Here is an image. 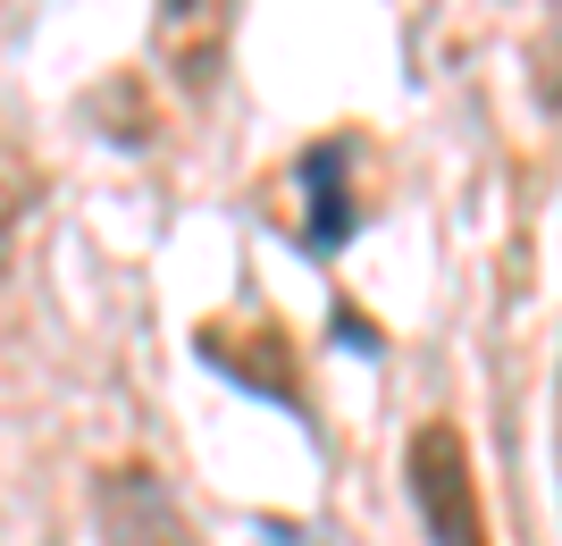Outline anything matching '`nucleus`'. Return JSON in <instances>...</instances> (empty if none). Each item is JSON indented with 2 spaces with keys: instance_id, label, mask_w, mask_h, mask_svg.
I'll return each instance as SVG.
<instances>
[{
  "instance_id": "nucleus-1",
  "label": "nucleus",
  "mask_w": 562,
  "mask_h": 546,
  "mask_svg": "<svg viewBox=\"0 0 562 546\" xmlns=\"http://www.w3.org/2000/svg\"><path fill=\"white\" fill-rule=\"evenodd\" d=\"M403 479H412V504H420V522H428V546H487L479 479H470V454H462V428L453 421H420L412 428Z\"/></svg>"
},
{
  "instance_id": "nucleus-2",
  "label": "nucleus",
  "mask_w": 562,
  "mask_h": 546,
  "mask_svg": "<svg viewBox=\"0 0 562 546\" xmlns=\"http://www.w3.org/2000/svg\"><path fill=\"white\" fill-rule=\"evenodd\" d=\"M235 9H244V0H160V9H151V51H160V68H168L177 93L202 101L218 76H227Z\"/></svg>"
},
{
  "instance_id": "nucleus-3",
  "label": "nucleus",
  "mask_w": 562,
  "mask_h": 546,
  "mask_svg": "<svg viewBox=\"0 0 562 546\" xmlns=\"http://www.w3.org/2000/svg\"><path fill=\"white\" fill-rule=\"evenodd\" d=\"M93 513H101V538H110V546H202L193 522H186V504L168 497V479L151 471V463H117V471H101Z\"/></svg>"
},
{
  "instance_id": "nucleus-4",
  "label": "nucleus",
  "mask_w": 562,
  "mask_h": 546,
  "mask_svg": "<svg viewBox=\"0 0 562 546\" xmlns=\"http://www.w3.org/2000/svg\"><path fill=\"white\" fill-rule=\"evenodd\" d=\"M193 345H202V361H218L227 379L269 387L278 404H303V370H294V354H285L278 320H252V328H227V320H211V328L193 336Z\"/></svg>"
},
{
  "instance_id": "nucleus-5",
  "label": "nucleus",
  "mask_w": 562,
  "mask_h": 546,
  "mask_svg": "<svg viewBox=\"0 0 562 546\" xmlns=\"http://www.w3.org/2000/svg\"><path fill=\"white\" fill-rule=\"evenodd\" d=\"M345 168H352V135H328V143H311L303 160H294V186H303V244L311 253H336V244L352 236V186H345Z\"/></svg>"
},
{
  "instance_id": "nucleus-6",
  "label": "nucleus",
  "mask_w": 562,
  "mask_h": 546,
  "mask_svg": "<svg viewBox=\"0 0 562 546\" xmlns=\"http://www.w3.org/2000/svg\"><path fill=\"white\" fill-rule=\"evenodd\" d=\"M34 202H43V168L25 160L18 143H0V244L25 227V211H34Z\"/></svg>"
},
{
  "instance_id": "nucleus-7",
  "label": "nucleus",
  "mask_w": 562,
  "mask_h": 546,
  "mask_svg": "<svg viewBox=\"0 0 562 546\" xmlns=\"http://www.w3.org/2000/svg\"><path fill=\"white\" fill-rule=\"evenodd\" d=\"M529 68H538V101H546V110H562V0L546 9L538 43H529Z\"/></svg>"
},
{
  "instance_id": "nucleus-8",
  "label": "nucleus",
  "mask_w": 562,
  "mask_h": 546,
  "mask_svg": "<svg viewBox=\"0 0 562 546\" xmlns=\"http://www.w3.org/2000/svg\"><path fill=\"white\" fill-rule=\"evenodd\" d=\"M260 546H311V538L294 522H260Z\"/></svg>"
}]
</instances>
